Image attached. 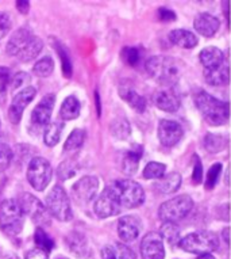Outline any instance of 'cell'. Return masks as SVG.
Segmentation results:
<instances>
[{"instance_id":"ba28073f","label":"cell","mask_w":231,"mask_h":259,"mask_svg":"<svg viewBox=\"0 0 231 259\" xmlns=\"http://www.w3.org/2000/svg\"><path fill=\"white\" fill-rule=\"evenodd\" d=\"M55 95L49 94L46 97H43L37 106L34 107L31 117H30L29 123V132L34 136H38L43 133L46 126L50 123V117L54 109Z\"/></svg>"},{"instance_id":"ac0fdd59","label":"cell","mask_w":231,"mask_h":259,"mask_svg":"<svg viewBox=\"0 0 231 259\" xmlns=\"http://www.w3.org/2000/svg\"><path fill=\"white\" fill-rule=\"evenodd\" d=\"M194 27L199 34L210 38L218 33L219 27H220V21L216 17H214L212 14L202 13L195 18Z\"/></svg>"},{"instance_id":"9c48e42d","label":"cell","mask_w":231,"mask_h":259,"mask_svg":"<svg viewBox=\"0 0 231 259\" xmlns=\"http://www.w3.org/2000/svg\"><path fill=\"white\" fill-rule=\"evenodd\" d=\"M53 177L51 164L45 157H34L27 167V181L34 190L43 191Z\"/></svg>"},{"instance_id":"52a82bcc","label":"cell","mask_w":231,"mask_h":259,"mask_svg":"<svg viewBox=\"0 0 231 259\" xmlns=\"http://www.w3.org/2000/svg\"><path fill=\"white\" fill-rule=\"evenodd\" d=\"M194 208V200L187 194H181L165 201L158 209V217L164 223H176L188 216Z\"/></svg>"},{"instance_id":"ab89813d","label":"cell","mask_w":231,"mask_h":259,"mask_svg":"<svg viewBox=\"0 0 231 259\" xmlns=\"http://www.w3.org/2000/svg\"><path fill=\"white\" fill-rule=\"evenodd\" d=\"M77 171V166L72 160L63 161L59 167V178L61 181H67V179L72 178Z\"/></svg>"},{"instance_id":"4dcf8cb0","label":"cell","mask_w":231,"mask_h":259,"mask_svg":"<svg viewBox=\"0 0 231 259\" xmlns=\"http://www.w3.org/2000/svg\"><path fill=\"white\" fill-rule=\"evenodd\" d=\"M84 140H85L84 129L77 127V129H75V131H72V133L69 135L67 141H65V145H64L65 152H73V151L80 149L81 145L84 144Z\"/></svg>"},{"instance_id":"681fc988","label":"cell","mask_w":231,"mask_h":259,"mask_svg":"<svg viewBox=\"0 0 231 259\" xmlns=\"http://www.w3.org/2000/svg\"><path fill=\"white\" fill-rule=\"evenodd\" d=\"M101 258L103 259H117V255H115V250H113V247L112 246L103 247V250H101Z\"/></svg>"},{"instance_id":"83f0119b","label":"cell","mask_w":231,"mask_h":259,"mask_svg":"<svg viewBox=\"0 0 231 259\" xmlns=\"http://www.w3.org/2000/svg\"><path fill=\"white\" fill-rule=\"evenodd\" d=\"M141 156H142V149H141V147H138L137 149H130V151L126 153V156L123 159L122 168L123 172H125L127 177H133V175L137 174Z\"/></svg>"},{"instance_id":"7c38bea8","label":"cell","mask_w":231,"mask_h":259,"mask_svg":"<svg viewBox=\"0 0 231 259\" xmlns=\"http://www.w3.org/2000/svg\"><path fill=\"white\" fill-rule=\"evenodd\" d=\"M35 95H37V90L31 85H27L26 89H22L19 93L14 95L13 102L9 109V119L11 121V123L17 125L21 122L23 111L29 106V103L35 98Z\"/></svg>"},{"instance_id":"f1b7e54d","label":"cell","mask_w":231,"mask_h":259,"mask_svg":"<svg viewBox=\"0 0 231 259\" xmlns=\"http://www.w3.org/2000/svg\"><path fill=\"white\" fill-rule=\"evenodd\" d=\"M64 131V123L55 121L50 122L43 131V143L47 147H54L59 144L60 139H61V133Z\"/></svg>"},{"instance_id":"7a4b0ae2","label":"cell","mask_w":231,"mask_h":259,"mask_svg":"<svg viewBox=\"0 0 231 259\" xmlns=\"http://www.w3.org/2000/svg\"><path fill=\"white\" fill-rule=\"evenodd\" d=\"M195 105L210 125L220 126L228 121V103L219 101L206 91H199L195 95Z\"/></svg>"},{"instance_id":"11a10c76","label":"cell","mask_w":231,"mask_h":259,"mask_svg":"<svg viewBox=\"0 0 231 259\" xmlns=\"http://www.w3.org/2000/svg\"><path fill=\"white\" fill-rule=\"evenodd\" d=\"M60 259H65V258H60Z\"/></svg>"},{"instance_id":"6da1fadb","label":"cell","mask_w":231,"mask_h":259,"mask_svg":"<svg viewBox=\"0 0 231 259\" xmlns=\"http://www.w3.org/2000/svg\"><path fill=\"white\" fill-rule=\"evenodd\" d=\"M149 76L162 85H173L184 72V63L172 56H153L145 64Z\"/></svg>"},{"instance_id":"f907efd6","label":"cell","mask_w":231,"mask_h":259,"mask_svg":"<svg viewBox=\"0 0 231 259\" xmlns=\"http://www.w3.org/2000/svg\"><path fill=\"white\" fill-rule=\"evenodd\" d=\"M17 9L19 13L27 14L30 9V2H26V0H22V2H17Z\"/></svg>"},{"instance_id":"c3c4849f","label":"cell","mask_w":231,"mask_h":259,"mask_svg":"<svg viewBox=\"0 0 231 259\" xmlns=\"http://www.w3.org/2000/svg\"><path fill=\"white\" fill-rule=\"evenodd\" d=\"M158 15H160L161 21H175L176 18V14L170 11L169 9H165V7H161L160 11H158Z\"/></svg>"},{"instance_id":"cb8c5ba5","label":"cell","mask_w":231,"mask_h":259,"mask_svg":"<svg viewBox=\"0 0 231 259\" xmlns=\"http://www.w3.org/2000/svg\"><path fill=\"white\" fill-rule=\"evenodd\" d=\"M181 186V175L179 172H170L164 175L162 178L157 179V182L153 185L157 193L160 194H172L176 193Z\"/></svg>"},{"instance_id":"7dc6e473","label":"cell","mask_w":231,"mask_h":259,"mask_svg":"<svg viewBox=\"0 0 231 259\" xmlns=\"http://www.w3.org/2000/svg\"><path fill=\"white\" fill-rule=\"evenodd\" d=\"M26 259H49V254L45 252L43 250H39V248H33L26 252Z\"/></svg>"},{"instance_id":"d6986e66","label":"cell","mask_w":231,"mask_h":259,"mask_svg":"<svg viewBox=\"0 0 231 259\" xmlns=\"http://www.w3.org/2000/svg\"><path fill=\"white\" fill-rule=\"evenodd\" d=\"M33 33L29 27H21L18 29L13 35L11 38L7 42V47H6V52L7 55L13 56V57H17L18 53L25 48V45L29 42V39L33 37Z\"/></svg>"},{"instance_id":"8992f818","label":"cell","mask_w":231,"mask_h":259,"mask_svg":"<svg viewBox=\"0 0 231 259\" xmlns=\"http://www.w3.org/2000/svg\"><path fill=\"white\" fill-rule=\"evenodd\" d=\"M46 206L47 212L51 217H54L59 221H71L73 219V212H72L71 201L69 196L63 186L55 185L49 194L46 196Z\"/></svg>"},{"instance_id":"7402d4cb","label":"cell","mask_w":231,"mask_h":259,"mask_svg":"<svg viewBox=\"0 0 231 259\" xmlns=\"http://www.w3.org/2000/svg\"><path fill=\"white\" fill-rule=\"evenodd\" d=\"M204 79L211 85H226L228 84L230 72H228V64L224 60L218 67L211 69H204Z\"/></svg>"},{"instance_id":"f35d334b","label":"cell","mask_w":231,"mask_h":259,"mask_svg":"<svg viewBox=\"0 0 231 259\" xmlns=\"http://www.w3.org/2000/svg\"><path fill=\"white\" fill-rule=\"evenodd\" d=\"M11 160H13V149L7 144L0 143V174L9 168Z\"/></svg>"},{"instance_id":"ee69618b","label":"cell","mask_w":231,"mask_h":259,"mask_svg":"<svg viewBox=\"0 0 231 259\" xmlns=\"http://www.w3.org/2000/svg\"><path fill=\"white\" fill-rule=\"evenodd\" d=\"M57 53L61 56V60H63V71L65 73V76L69 77L72 75V64H71V59H69V56H67V49L63 47V45H59L57 47Z\"/></svg>"},{"instance_id":"db71d44e","label":"cell","mask_w":231,"mask_h":259,"mask_svg":"<svg viewBox=\"0 0 231 259\" xmlns=\"http://www.w3.org/2000/svg\"><path fill=\"white\" fill-rule=\"evenodd\" d=\"M3 259H19V258H18L17 255H11V254H10V255H6V256Z\"/></svg>"},{"instance_id":"816d5d0a","label":"cell","mask_w":231,"mask_h":259,"mask_svg":"<svg viewBox=\"0 0 231 259\" xmlns=\"http://www.w3.org/2000/svg\"><path fill=\"white\" fill-rule=\"evenodd\" d=\"M222 236H223V239H224V243H226V244H228V228H224V230H223Z\"/></svg>"},{"instance_id":"4fadbf2b","label":"cell","mask_w":231,"mask_h":259,"mask_svg":"<svg viewBox=\"0 0 231 259\" xmlns=\"http://www.w3.org/2000/svg\"><path fill=\"white\" fill-rule=\"evenodd\" d=\"M95 213L97 217L100 219H107V217L115 216L122 212V206L119 204V201L117 200V197L113 194V191L107 186L104 190L101 191V194L97 197L96 202L93 205Z\"/></svg>"},{"instance_id":"4316f807","label":"cell","mask_w":231,"mask_h":259,"mask_svg":"<svg viewBox=\"0 0 231 259\" xmlns=\"http://www.w3.org/2000/svg\"><path fill=\"white\" fill-rule=\"evenodd\" d=\"M80 110L81 106L79 99L73 97V95H69V97L64 99L63 105H61L60 117L64 121H72V119H76L80 115Z\"/></svg>"},{"instance_id":"9a60e30c","label":"cell","mask_w":231,"mask_h":259,"mask_svg":"<svg viewBox=\"0 0 231 259\" xmlns=\"http://www.w3.org/2000/svg\"><path fill=\"white\" fill-rule=\"evenodd\" d=\"M141 255L142 259H164V240L157 232H149L143 236L141 242Z\"/></svg>"},{"instance_id":"836d02e7","label":"cell","mask_w":231,"mask_h":259,"mask_svg":"<svg viewBox=\"0 0 231 259\" xmlns=\"http://www.w3.org/2000/svg\"><path fill=\"white\" fill-rule=\"evenodd\" d=\"M111 133L118 140H126L130 135V123L126 118H117L111 122Z\"/></svg>"},{"instance_id":"f546056e","label":"cell","mask_w":231,"mask_h":259,"mask_svg":"<svg viewBox=\"0 0 231 259\" xmlns=\"http://www.w3.org/2000/svg\"><path fill=\"white\" fill-rule=\"evenodd\" d=\"M227 147V139L220 135L208 133L204 137V148L211 153H218Z\"/></svg>"},{"instance_id":"74e56055","label":"cell","mask_w":231,"mask_h":259,"mask_svg":"<svg viewBox=\"0 0 231 259\" xmlns=\"http://www.w3.org/2000/svg\"><path fill=\"white\" fill-rule=\"evenodd\" d=\"M11 71L6 67H0V105L6 102V94H7V87L10 85L11 80Z\"/></svg>"},{"instance_id":"8fae6325","label":"cell","mask_w":231,"mask_h":259,"mask_svg":"<svg viewBox=\"0 0 231 259\" xmlns=\"http://www.w3.org/2000/svg\"><path fill=\"white\" fill-rule=\"evenodd\" d=\"M99 190V179L92 175L83 177L72 186V198L79 205H87L96 197Z\"/></svg>"},{"instance_id":"f5cc1de1","label":"cell","mask_w":231,"mask_h":259,"mask_svg":"<svg viewBox=\"0 0 231 259\" xmlns=\"http://www.w3.org/2000/svg\"><path fill=\"white\" fill-rule=\"evenodd\" d=\"M198 259H215V258L212 254H203V255H200Z\"/></svg>"},{"instance_id":"5bb4252c","label":"cell","mask_w":231,"mask_h":259,"mask_svg":"<svg viewBox=\"0 0 231 259\" xmlns=\"http://www.w3.org/2000/svg\"><path fill=\"white\" fill-rule=\"evenodd\" d=\"M153 102L160 110L175 113L180 109V97L172 85H162L153 95Z\"/></svg>"},{"instance_id":"5b68a950","label":"cell","mask_w":231,"mask_h":259,"mask_svg":"<svg viewBox=\"0 0 231 259\" xmlns=\"http://www.w3.org/2000/svg\"><path fill=\"white\" fill-rule=\"evenodd\" d=\"M25 214L15 200H5L0 204V230L9 236H17L23 230Z\"/></svg>"},{"instance_id":"30bf717a","label":"cell","mask_w":231,"mask_h":259,"mask_svg":"<svg viewBox=\"0 0 231 259\" xmlns=\"http://www.w3.org/2000/svg\"><path fill=\"white\" fill-rule=\"evenodd\" d=\"M19 208L25 216H29L31 220L37 225H46L50 224V214L47 212L46 206L38 200L37 197H34L30 193H23L19 197Z\"/></svg>"},{"instance_id":"3957f363","label":"cell","mask_w":231,"mask_h":259,"mask_svg":"<svg viewBox=\"0 0 231 259\" xmlns=\"http://www.w3.org/2000/svg\"><path fill=\"white\" fill-rule=\"evenodd\" d=\"M108 186L122 208L134 209L145 202V191L142 186L131 179H118Z\"/></svg>"},{"instance_id":"d590c367","label":"cell","mask_w":231,"mask_h":259,"mask_svg":"<svg viewBox=\"0 0 231 259\" xmlns=\"http://www.w3.org/2000/svg\"><path fill=\"white\" fill-rule=\"evenodd\" d=\"M166 172V166L158 161H150L147 163L143 170V178L145 179H160Z\"/></svg>"},{"instance_id":"1f68e13d","label":"cell","mask_w":231,"mask_h":259,"mask_svg":"<svg viewBox=\"0 0 231 259\" xmlns=\"http://www.w3.org/2000/svg\"><path fill=\"white\" fill-rule=\"evenodd\" d=\"M160 236L162 238V240H166L169 244L176 246L180 242V230L176 223H164L161 227Z\"/></svg>"},{"instance_id":"603a6c76","label":"cell","mask_w":231,"mask_h":259,"mask_svg":"<svg viewBox=\"0 0 231 259\" xmlns=\"http://www.w3.org/2000/svg\"><path fill=\"white\" fill-rule=\"evenodd\" d=\"M119 95L121 98L125 99L129 105H130L135 111L142 113L146 110V101L142 95H139L135 89H133L130 84H122L119 87Z\"/></svg>"},{"instance_id":"f6af8a7d","label":"cell","mask_w":231,"mask_h":259,"mask_svg":"<svg viewBox=\"0 0 231 259\" xmlns=\"http://www.w3.org/2000/svg\"><path fill=\"white\" fill-rule=\"evenodd\" d=\"M11 29V17L5 11H0V39H3Z\"/></svg>"},{"instance_id":"60d3db41","label":"cell","mask_w":231,"mask_h":259,"mask_svg":"<svg viewBox=\"0 0 231 259\" xmlns=\"http://www.w3.org/2000/svg\"><path fill=\"white\" fill-rule=\"evenodd\" d=\"M122 59L126 61L129 65L135 67L141 60V55L137 48H125L122 51Z\"/></svg>"},{"instance_id":"ffe728a7","label":"cell","mask_w":231,"mask_h":259,"mask_svg":"<svg viewBox=\"0 0 231 259\" xmlns=\"http://www.w3.org/2000/svg\"><path fill=\"white\" fill-rule=\"evenodd\" d=\"M65 244H67L68 250H71L79 258L87 259L91 254L88 242L84 238V235H81L80 232H71L65 238Z\"/></svg>"},{"instance_id":"d4e9b609","label":"cell","mask_w":231,"mask_h":259,"mask_svg":"<svg viewBox=\"0 0 231 259\" xmlns=\"http://www.w3.org/2000/svg\"><path fill=\"white\" fill-rule=\"evenodd\" d=\"M199 60H200V63L204 67V69H211L224 63V55H223V52L219 48L207 47L200 52Z\"/></svg>"},{"instance_id":"2e32d148","label":"cell","mask_w":231,"mask_h":259,"mask_svg":"<svg viewBox=\"0 0 231 259\" xmlns=\"http://www.w3.org/2000/svg\"><path fill=\"white\" fill-rule=\"evenodd\" d=\"M183 135H184V131L180 123H177L176 121L162 119L158 125V139L164 147L170 148L179 144L183 139Z\"/></svg>"},{"instance_id":"7bdbcfd3","label":"cell","mask_w":231,"mask_h":259,"mask_svg":"<svg viewBox=\"0 0 231 259\" xmlns=\"http://www.w3.org/2000/svg\"><path fill=\"white\" fill-rule=\"evenodd\" d=\"M115 255H117V259H137V255L130 247L123 244V243H117L115 247Z\"/></svg>"},{"instance_id":"8d00e7d4","label":"cell","mask_w":231,"mask_h":259,"mask_svg":"<svg viewBox=\"0 0 231 259\" xmlns=\"http://www.w3.org/2000/svg\"><path fill=\"white\" fill-rule=\"evenodd\" d=\"M31 81V76H30L27 72H17L15 75L11 76V80H10V89L13 91H18L19 89H26L27 84H30Z\"/></svg>"},{"instance_id":"277c9868","label":"cell","mask_w":231,"mask_h":259,"mask_svg":"<svg viewBox=\"0 0 231 259\" xmlns=\"http://www.w3.org/2000/svg\"><path fill=\"white\" fill-rule=\"evenodd\" d=\"M218 236L208 231H198L187 235L179 242L181 250L189 254H211L212 251L218 250Z\"/></svg>"},{"instance_id":"e575fe53","label":"cell","mask_w":231,"mask_h":259,"mask_svg":"<svg viewBox=\"0 0 231 259\" xmlns=\"http://www.w3.org/2000/svg\"><path fill=\"white\" fill-rule=\"evenodd\" d=\"M34 240H35L37 248L43 250L45 252H47V254H49V252L53 250V247H54V242L51 240L50 236H49V235H47L46 232L41 228V227H38L37 230H35Z\"/></svg>"},{"instance_id":"484cf974","label":"cell","mask_w":231,"mask_h":259,"mask_svg":"<svg viewBox=\"0 0 231 259\" xmlns=\"http://www.w3.org/2000/svg\"><path fill=\"white\" fill-rule=\"evenodd\" d=\"M43 48V41L37 35H33L29 39V42L26 44L25 48L18 53L17 59L22 63H29L31 60L37 59V56L41 53Z\"/></svg>"},{"instance_id":"d6a6232c","label":"cell","mask_w":231,"mask_h":259,"mask_svg":"<svg viewBox=\"0 0 231 259\" xmlns=\"http://www.w3.org/2000/svg\"><path fill=\"white\" fill-rule=\"evenodd\" d=\"M53 71H54V61H53L50 56H46V57H42L41 60H38L33 67V72L38 77L50 76Z\"/></svg>"},{"instance_id":"e0dca14e","label":"cell","mask_w":231,"mask_h":259,"mask_svg":"<svg viewBox=\"0 0 231 259\" xmlns=\"http://www.w3.org/2000/svg\"><path fill=\"white\" fill-rule=\"evenodd\" d=\"M141 221L135 216H123L118 220V235L125 243L137 240L141 234Z\"/></svg>"},{"instance_id":"b9f144b4","label":"cell","mask_w":231,"mask_h":259,"mask_svg":"<svg viewBox=\"0 0 231 259\" xmlns=\"http://www.w3.org/2000/svg\"><path fill=\"white\" fill-rule=\"evenodd\" d=\"M220 174H222V164L220 163H215L214 166L210 168V171H208V175H207V189H212L216 185Z\"/></svg>"},{"instance_id":"44dd1931","label":"cell","mask_w":231,"mask_h":259,"mask_svg":"<svg viewBox=\"0 0 231 259\" xmlns=\"http://www.w3.org/2000/svg\"><path fill=\"white\" fill-rule=\"evenodd\" d=\"M169 41L173 45L183 48V49H192V48H195L199 44L198 37L192 31H188V30L185 29L172 30L169 33Z\"/></svg>"},{"instance_id":"bcb514c9","label":"cell","mask_w":231,"mask_h":259,"mask_svg":"<svg viewBox=\"0 0 231 259\" xmlns=\"http://www.w3.org/2000/svg\"><path fill=\"white\" fill-rule=\"evenodd\" d=\"M194 175H192V181L194 183H200L202 182V177H203V167H202V161L200 159H198V156H194Z\"/></svg>"}]
</instances>
